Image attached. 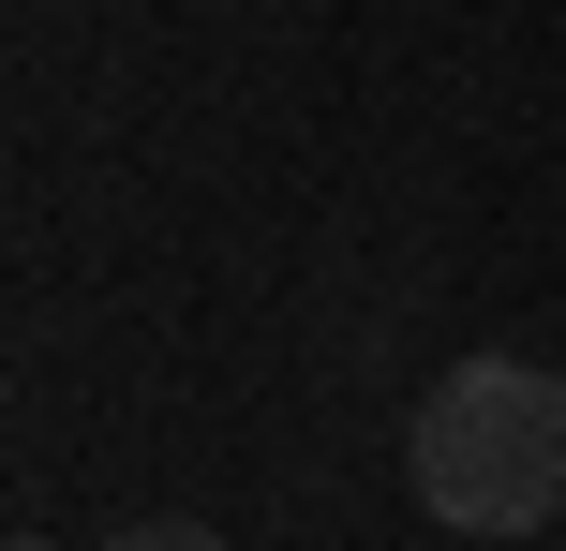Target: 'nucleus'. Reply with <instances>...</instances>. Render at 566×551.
Wrapping results in <instances>:
<instances>
[{
  "instance_id": "nucleus-1",
  "label": "nucleus",
  "mask_w": 566,
  "mask_h": 551,
  "mask_svg": "<svg viewBox=\"0 0 566 551\" xmlns=\"http://www.w3.org/2000/svg\"><path fill=\"white\" fill-rule=\"evenodd\" d=\"M402 477L448 537H537L566 522V373L552 358H448V388L402 433Z\"/></svg>"
},
{
  "instance_id": "nucleus-2",
  "label": "nucleus",
  "mask_w": 566,
  "mask_h": 551,
  "mask_svg": "<svg viewBox=\"0 0 566 551\" xmlns=\"http://www.w3.org/2000/svg\"><path fill=\"white\" fill-rule=\"evenodd\" d=\"M105 551H224V537H209V522H119Z\"/></svg>"
},
{
  "instance_id": "nucleus-3",
  "label": "nucleus",
  "mask_w": 566,
  "mask_h": 551,
  "mask_svg": "<svg viewBox=\"0 0 566 551\" xmlns=\"http://www.w3.org/2000/svg\"><path fill=\"white\" fill-rule=\"evenodd\" d=\"M15 551H45V537H15Z\"/></svg>"
}]
</instances>
